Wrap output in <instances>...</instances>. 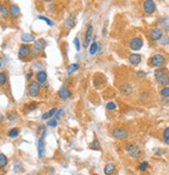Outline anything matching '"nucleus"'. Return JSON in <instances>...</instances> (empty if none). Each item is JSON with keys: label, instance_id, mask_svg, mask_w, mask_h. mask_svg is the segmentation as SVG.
Segmentation results:
<instances>
[{"label": "nucleus", "instance_id": "obj_22", "mask_svg": "<svg viewBox=\"0 0 169 175\" xmlns=\"http://www.w3.org/2000/svg\"><path fill=\"white\" fill-rule=\"evenodd\" d=\"M0 16L4 19L10 17V13H8V8L4 3H0Z\"/></svg>", "mask_w": 169, "mask_h": 175}, {"label": "nucleus", "instance_id": "obj_39", "mask_svg": "<svg viewBox=\"0 0 169 175\" xmlns=\"http://www.w3.org/2000/svg\"><path fill=\"white\" fill-rule=\"evenodd\" d=\"M74 44H75V46H76V50L77 51L81 50V43H80L79 38H76L75 39H74Z\"/></svg>", "mask_w": 169, "mask_h": 175}, {"label": "nucleus", "instance_id": "obj_43", "mask_svg": "<svg viewBox=\"0 0 169 175\" xmlns=\"http://www.w3.org/2000/svg\"><path fill=\"white\" fill-rule=\"evenodd\" d=\"M137 76H138V77H141V78H142V77H145V76H146V74L144 73V72H141V70H140V72H137Z\"/></svg>", "mask_w": 169, "mask_h": 175}, {"label": "nucleus", "instance_id": "obj_42", "mask_svg": "<svg viewBox=\"0 0 169 175\" xmlns=\"http://www.w3.org/2000/svg\"><path fill=\"white\" fill-rule=\"evenodd\" d=\"M32 75H33L32 72H29V73H27V74H26V80H27V81H29V80L31 79Z\"/></svg>", "mask_w": 169, "mask_h": 175}, {"label": "nucleus", "instance_id": "obj_15", "mask_svg": "<svg viewBox=\"0 0 169 175\" xmlns=\"http://www.w3.org/2000/svg\"><path fill=\"white\" fill-rule=\"evenodd\" d=\"M71 96H72V92H71L69 88L66 87V86H62V87L58 90V97H59L60 100H63V101L69 100Z\"/></svg>", "mask_w": 169, "mask_h": 175}, {"label": "nucleus", "instance_id": "obj_31", "mask_svg": "<svg viewBox=\"0 0 169 175\" xmlns=\"http://www.w3.org/2000/svg\"><path fill=\"white\" fill-rule=\"evenodd\" d=\"M117 108V105L114 103V102H109L106 104V109L108 110V111H114Z\"/></svg>", "mask_w": 169, "mask_h": 175}, {"label": "nucleus", "instance_id": "obj_41", "mask_svg": "<svg viewBox=\"0 0 169 175\" xmlns=\"http://www.w3.org/2000/svg\"><path fill=\"white\" fill-rule=\"evenodd\" d=\"M62 114H63V110L62 109H59V110H57V112H56V114H55V116H54V118L55 119H59L61 116H62Z\"/></svg>", "mask_w": 169, "mask_h": 175}, {"label": "nucleus", "instance_id": "obj_3", "mask_svg": "<svg viewBox=\"0 0 169 175\" xmlns=\"http://www.w3.org/2000/svg\"><path fill=\"white\" fill-rule=\"evenodd\" d=\"M47 46V43L44 38H39L34 42V44L31 47V56L32 57H39L43 52L45 51V48Z\"/></svg>", "mask_w": 169, "mask_h": 175}, {"label": "nucleus", "instance_id": "obj_19", "mask_svg": "<svg viewBox=\"0 0 169 175\" xmlns=\"http://www.w3.org/2000/svg\"><path fill=\"white\" fill-rule=\"evenodd\" d=\"M115 171H116V168L113 163H108V164L104 167V173H105V175H113L115 173Z\"/></svg>", "mask_w": 169, "mask_h": 175}, {"label": "nucleus", "instance_id": "obj_18", "mask_svg": "<svg viewBox=\"0 0 169 175\" xmlns=\"http://www.w3.org/2000/svg\"><path fill=\"white\" fill-rule=\"evenodd\" d=\"M141 60H142V57H141L140 54L137 53H133L131 55H129V62H130L132 65H138Z\"/></svg>", "mask_w": 169, "mask_h": 175}, {"label": "nucleus", "instance_id": "obj_6", "mask_svg": "<svg viewBox=\"0 0 169 175\" xmlns=\"http://www.w3.org/2000/svg\"><path fill=\"white\" fill-rule=\"evenodd\" d=\"M41 90H42L41 84L36 82V80H35V81H30L29 85H28V94H29V96H31V97L39 96V93H41Z\"/></svg>", "mask_w": 169, "mask_h": 175}, {"label": "nucleus", "instance_id": "obj_40", "mask_svg": "<svg viewBox=\"0 0 169 175\" xmlns=\"http://www.w3.org/2000/svg\"><path fill=\"white\" fill-rule=\"evenodd\" d=\"M14 169H15V171H16L17 173H20V172L22 171V165H21L20 163H16V164H15Z\"/></svg>", "mask_w": 169, "mask_h": 175}, {"label": "nucleus", "instance_id": "obj_36", "mask_svg": "<svg viewBox=\"0 0 169 175\" xmlns=\"http://www.w3.org/2000/svg\"><path fill=\"white\" fill-rule=\"evenodd\" d=\"M18 119V116L16 113H8V115H7V120L10 121V122H15Z\"/></svg>", "mask_w": 169, "mask_h": 175}, {"label": "nucleus", "instance_id": "obj_25", "mask_svg": "<svg viewBox=\"0 0 169 175\" xmlns=\"http://www.w3.org/2000/svg\"><path fill=\"white\" fill-rule=\"evenodd\" d=\"M98 50H99V43L98 42H93V44L89 47V54L94 55L98 54Z\"/></svg>", "mask_w": 169, "mask_h": 175}, {"label": "nucleus", "instance_id": "obj_27", "mask_svg": "<svg viewBox=\"0 0 169 175\" xmlns=\"http://www.w3.org/2000/svg\"><path fill=\"white\" fill-rule=\"evenodd\" d=\"M19 133H20V130L18 128H11L10 131H8V137L10 138H16L19 136Z\"/></svg>", "mask_w": 169, "mask_h": 175}, {"label": "nucleus", "instance_id": "obj_12", "mask_svg": "<svg viewBox=\"0 0 169 175\" xmlns=\"http://www.w3.org/2000/svg\"><path fill=\"white\" fill-rule=\"evenodd\" d=\"M119 91H121V93L122 96H130L134 92V87L131 84H129V83H126V84H122L121 87H119Z\"/></svg>", "mask_w": 169, "mask_h": 175}, {"label": "nucleus", "instance_id": "obj_1", "mask_svg": "<svg viewBox=\"0 0 169 175\" xmlns=\"http://www.w3.org/2000/svg\"><path fill=\"white\" fill-rule=\"evenodd\" d=\"M155 79L158 84L167 87L169 86V73L165 69H157L155 70Z\"/></svg>", "mask_w": 169, "mask_h": 175}, {"label": "nucleus", "instance_id": "obj_28", "mask_svg": "<svg viewBox=\"0 0 169 175\" xmlns=\"http://www.w3.org/2000/svg\"><path fill=\"white\" fill-rule=\"evenodd\" d=\"M89 148L93 150H101V144L98 139H94L93 142L89 144Z\"/></svg>", "mask_w": 169, "mask_h": 175}, {"label": "nucleus", "instance_id": "obj_13", "mask_svg": "<svg viewBox=\"0 0 169 175\" xmlns=\"http://www.w3.org/2000/svg\"><path fill=\"white\" fill-rule=\"evenodd\" d=\"M163 35L164 34H163V30L161 28H153L150 30V32H149V38L153 42L160 41Z\"/></svg>", "mask_w": 169, "mask_h": 175}, {"label": "nucleus", "instance_id": "obj_4", "mask_svg": "<svg viewBox=\"0 0 169 175\" xmlns=\"http://www.w3.org/2000/svg\"><path fill=\"white\" fill-rule=\"evenodd\" d=\"M166 62V58L163 54H155L150 57L148 61L149 65L155 69H162Z\"/></svg>", "mask_w": 169, "mask_h": 175}, {"label": "nucleus", "instance_id": "obj_14", "mask_svg": "<svg viewBox=\"0 0 169 175\" xmlns=\"http://www.w3.org/2000/svg\"><path fill=\"white\" fill-rule=\"evenodd\" d=\"M8 13H10V17H11L13 19H17L21 16V10L17 4L11 3L8 7Z\"/></svg>", "mask_w": 169, "mask_h": 175}, {"label": "nucleus", "instance_id": "obj_16", "mask_svg": "<svg viewBox=\"0 0 169 175\" xmlns=\"http://www.w3.org/2000/svg\"><path fill=\"white\" fill-rule=\"evenodd\" d=\"M35 79H36V82L39 83L41 85L46 84V82H47V80H48L47 72H46V70H39V72L35 74Z\"/></svg>", "mask_w": 169, "mask_h": 175}, {"label": "nucleus", "instance_id": "obj_8", "mask_svg": "<svg viewBox=\"0 0 169 175\" xmlns=\"http://www.w3.org/2000/svg\"><path fill=\"white\" fill-rule=\"evenodd\" d=\"M93 38H94V27L91 24H89V25H87L86 32H85V38H84V42H83V47L88 48V45H89L90 41H93Z\"/></svg>", "mask_w": 169, "mask_h": 175}, {"label": "nucleus", "instance_id": "obj_45", "mask_svg": "<svg viewBox=\"0 0 169 175\" xmlns=\"http://www.w3.org/2000/svg\"><path fill=\"white\" fill-rule=\"evenodd\" d=\"M0 69H1V61H0Z\"/></svg>", "mask_w": 169, "mask_h": 175}, {"label": "nucleus", "instance_id": "obj_20", "mask_svg": "<svg viewBox=\"0 0 169 175\" xmlns=\"http://www.w3.org/2000/svg\"><path fill=\"white\" fill-rule=\"evenodd\" d=\"M34 39H35V36L33 34H30V33H24V34L21 35V41L23 43H25L26 45H28L29 43L34 42Z\"/></svg>", "mask_w": 169, "mask_h": 175}, {"label": "nucleus", "instance_id": "obj_7", "mask_svg": "<svg viewBox=\"0 0 169 175\" xmlns=\"http://www.w3.org/2000/svg\"><path fill=\"white\" fill-rule=\"evenodd\" d=\"M31 55V47L29 45H21L19 48V52H18V56H19L20 59H26L27 57Z\"/></svg>", "mask_w": 169, "mask_h": 175}, {"label": "nucleus", "instance_id": "obj_44", "mask_svg": "<svg viewBox=\"0 0 169 175\" xmlns=\"http://www.w3.org/2000/svg\"><path fill=\"white\" fill-rule=\"evenodd\" d=\"M3 119H4V116L2 113H0V123H1L2 121H3Z\"/></svg>", "mask_w": 169, "mask_h": 175}, {"label": "nucleus", "instance_id": "obj_17", "mask_svg": "<svg viewBox=\"0 0 169 175\" xmlns=\"http://www.w3.org/2000/svg\"><path fill=\"white\" fill-rule=\"evenodd\" d=\"M75 25H76V16L75 15H71V16L63 22V29L71 30Z\"/></svg>", "mask_w": 169, "mask_h": 175}, {"label": "nucleus", "instance_id": "obj_38", "mask_svg": "<svg viewBox=\"0 0 169 175\" xmlns=\"http://www.w3.org/2000/svg\"><path fill=\"white\" fill-rule=\"evenodd\" d=\"M160 43H161V45H163V46L168 45L169 44V38L167 35H163L162 38L160 39Z\"/></svg>", "mask_w": 169, "mask_h": 175}, {"label": "nucleus", "instance_id": "obj_32", "mask_svg": "<svg viewBox=\"0 0 169 175\" xmlns=\"http://www.w3.org/2000/svg\"><path fill=\"white\" fill-rule=\"evenodd\" d=\"M148 166H149L148 162L143 161V162H141L140 164H139V167H138V169H139L140 171L144 172V171H146V170H147V168H148Z\"/></svg>", "mask_w": 169, "mask_h": 175}, {"label": "nucleus", "instance_id": "obj_11", "mask_svg": "<svg viewBox=\"0 0 169 175\" xmlns=\"http://www.w3.org/2000/svg\"><path fill=\"white\" fill-rule=\"evenodd\" d=\"M142 7H143V11L144 13L147 14V15H152L156 11V3L153 1V0H146V1L143 2L142 4Z\"/></svg>", "mask_w": 169, "mask_h": 175}, {"label": "nucleus", "instance_id": "obj_9", "mask_svg": "<svg viewBox=\"0 0 169 175\" xmlns=\"http://www.w3.org/2000/svg\"><path fill=\"white\" fill-rule=\"evenodd\" d=\"M130 49L132 51L137 52L143 47V39L141 38H134L130 41Z\"/></svg>", "mask_w": 169, "mask_h": 175}, {"label": "nucleus", "instance_id": "obj_23", "mask_svg": "<svg viewBox=\"0 0 169 175\" xmlns=\"http://www.w3.org/2000/svg\"><path fill=\"white\" fill-rule=\"evenodd\" d=\"M57 108H52L50 111H48V112H46L43 114L42 116V119L43 120H46V119H49V118H51V117H54L55 114H56V112H57Z\"/></svg>", "mask_w": 169, "mask_h": 175}, {"label": "nucleus", "instance_id": "obj_34", "mask_svg": "<svg viewBox=\"0 0 169 175\" xmlns=\"http://www.w3.org/2000/svg\"><path fill=\"white\" fill-rule=\"evenodd\" d=\"M25 108L27 111H33V110H35L38 108V103H30V104H26L25 105Z\"/></svg>", "mask_w": 169, "mask_h": 175}, {"label": "nucleus", "instance_id": "obj_37", "mask_svg": "<svg viewBox=\"0 0 169 175\" xmlns=\"http://www.w3.org/2000/svg\"><path fill=\"white\" fill-rule=\"evenodd\" d=\"M57 121H58L57 119L52 118V119H50V120L48 121V125H49V127H51V128H56L57 124H58Z\"/></svg>", "mask_w": 169, "mask_h": 175}, {"label": "nucleus", "instance_id": "obj_5", "mask_svg": "<svg viewBox=\"0 0 169 175\" xmlns=\"http://www.w3.org/2000/svg\"><path fill=\"white\" fill-rule=\"evenodd\" d=\"M111 136L115 140H126L129 137V131L126 128H115L111 132Z\"/></svg>", "mask_w": 169, "mask_h": 175}, {"label": "nucleus", "instance_id": "obj_10", "mask_svg": "<svg viewBox=\"0 0 169 175\" xmlns=\"http://www.w3.org/2000/svg\"><path fill=\"white\" fill-rule=\"evenodd\" d=\"M45 137H46V132L44 131L38 142V153L39 159H43L45 155Z\"/></svg>", "mask_w": 169, "mask_h": 175}, {"label": "nucleus", "instance_id": "obj_30", "mask_svg": "<svg viewBox=\"0 0 169 175\" xmlns=\"http://www.w3.org/2000/svg\"><path fill=\"white\" fill-rule=\"evenodd\" d=\"M160 94H161L163 97L169 99V86H167V87H163L161 91H160Z\"/></svg>", "mask_w": 169, "mask_h": 175}, {"label": "nucleus", "instance_id": "obj_29", "mask_svg": "<svg viewBox=\"0 0 169 175\" xmlns=\"http://www.w3.org/2000/svg\"><path fill=\"white\" fill-rule=\"evenodd\" d=\"M163 139H164V142L169 145V127H167L163 132Z\"/></svg>", "mask_w": 169, "mask_h": 175}, {"label": "nucleus", "instance_id": "obj_26", "mask_svg": "<svg viewBox=\"0 0 169 175\" xmlns=\"http://www.w3.org/2000/svg\"><path fill=\"white\" fill-rule=\"evenodd\" d=\"M7 73H4V72L0 73V86H1V87H3V86L7 85Z\"/></svg>", "mask_w": 169, "mask_h": 175}, {"label": "nucleus", "instance_id": "obj_2", "mask_svg": "<svg viewBox=\"0 0 169 175\" xmlns=\"http://www.w3.org/2000/svg\"><path fill=\"white\" fill-rule=\"evenodd\" d=\"M126 151H127V153L131 158L136 159H140L141 156H142V150H141L140 147L134 142H130L126 145Z\"/></svg>", "mask_w": 169, "mask_h": 175}, {"label": "nucleus", "instance_id": "obj_21", "mask_svg": "<svg viewBox=\"0 0 169 175\" xmlns=\"http://www.w3.org/2000/svg\"><path fill=\"white\" fill-rule=\"evenodd\" d=\"M79 69H80V64H78V63H72V64H70V65L66 67V74H67V76H71L73 73L77 72V70H78Z\"/></svg>", "mask_w": 169, "mask_h": 175}, {"label": "nucleus", "instance_id": "obj_33", "mask_svg": "<svg viewBox=\"0 0 169 175\" xmlns=\"http://www.w3.org/2000/svg\"><path fill=\"white\" fill-rule=\"evenodd\" d=\"M39 20H43L49 26H54V22H53V21H52L51 19H49V18H47V17H45V16H39Z\"/></svg>", "mask_w": 169, "mask_h": 175}, {"label": "nucleus", "instance_id": "obj_35", "mask_svg": "<svg viewBox=\"0 0 169 175\" xmlns=\"http://www.w3.org/2000/svg\"><path fill=\"white\" fill-rule=\"evenodd\" d=\"M160 25H161L164 29L168 30L169 29V18H164V19L160 22Z\"/></svg>", "mask_w": 169, "mask_h": 175}, {"label": "nucleus", "instance_id": "obj_24", "mask_svg": "<svg viewBox=\"0 0 169 175\" xmlns=\"http://www.w3.org/2000/svg\"><path fill=\"white\" fill-rule=\"evenodd\" d=\"M7 163H8L7 156L5 155L4 153H0V170H2V169H4L7 167Z\"/></svg>", "mask_w": 169, "mask_h": 175}]
</instances>
